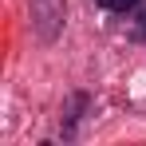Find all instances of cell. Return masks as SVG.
I'll return each mask as SVG.
<instances>
[{"label":"cell","mask_w":146,"mask_h":146,"mask_svg":"<svg viewBox=\"0 0 146 146\" xmlns=\"http://www.w3.org/2000/svg\"><path fill=\"white\" fill-rule=\"evenodd\" d=\"M142 28H146V20H142Z\"/></svg>","instance_id":"3957f363"},{"label":"cell","mask_w":146,"mask_h":146,"mask_svg":"<svg viewBox=\"0 0 146 146\" xmlns=\"http://www.w3.org/2000/svg\"><path fill=\"white\" fill-rule=\"evenodd\" d=\"M32 28L40 40H55L63 28V0H32Z\"/></svg>","instance_id":"6da1fadb"},{"label":"cell","mask_w":146,"mask_h":146,"mask_svg":"<svg viewBox=\"0 0 146 146\" xmlns=\"http://www.w3.org/2000/svg\"><path fill=\"white\" fill-rule=\"evenodd\" d=\"M99 4H103L107 12H130V8H134L138 0H99Z\"/></svg>","instance_id":"7a4b0ae2"}]
</instances>
